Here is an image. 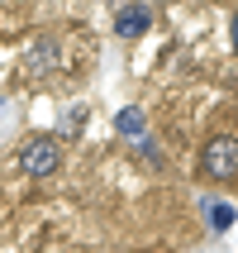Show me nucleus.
<instances>
[{"mask_svg": "<svg viewBox=\"0 0 238 253\" xmlns=\"http://www.w3.org/2000/svg\"><path fill=\"white\" fill-rule=\"evenodd\" d=\"M200 168L210 172L214 182H229V177H238V139H229V134H214V139L205 143V153H200Z\"/></svg>", "mask_w": 238, "mask_h": 253, "instance_id": "1", "label": "nucleus"}, {"mask_svg": "<svg viewBox=\"0 0 238 253\" xmlns=\"http://www.w3.org/2000/svg\"><path fill=\"white\" fill-rule=\"evenodd\" d=\"M57 163H62V143L57 139H29L19 148V168L29 177H48V172H57Z\"/></svg>", "mask_w": 238, "mask_h": 253, "instance_id": "2", "label": "nucleus"}, {"mask_svg": "<svg viewBox=\"0 0 238 253\" xmlns=\"http://www.w3.org/2000/svg\"><path fill=\"white\" fill-rule=\"evenodd\" d=\"M57 62H62V43L53 34H43V39H34L24 48V72L29 77H48V72H57Z\"/></svg>", "mask_w": 238, "mask_h": 253, "instance_id": "3", "label": "nucleus"}, {"mask_svg": "<svg viewBox=\"0 0 238 253\" xmlns=\"http://www.w3.org/2000/svg\"><path fill=\"white\" fill-rule=\"evenodd\" d=\"M148 24H153V14L143 10V5H129V10L114 14V34L119 39H138V34H148Z\"/></svg>", "mask_w": 238, "mask_h": 253, "instance_id": "4", "label": "nucleus"}, {"mask_svg": "<svg viewBox=\"0 0 238 253\" xmlns=\"http://www.w3.org/2000/svg\"><path fill=\"white\" fill-rule=\"evenodd\" d=\"M114 129H119L124 139H143L148 120H143V110H119V115H114Z\"/></svg>", "mask_w": 238, "mask_h": 253, "instance_id": "5", "label": "nucleus"}, {"mask_svg": "<svg viewBox=\"0 0 238 253\" xmlns=\"http://www.w3.org/2000/svg\"><path fill=\"white\" fill-rule=\"evenodd\" d=\"M210 225L219 229V234H224V229H234V206H224V201H219V206H210Z\"/></svg>", "mask_w": 238, "mask_h": 253, "instance_id": "6", "label": "nucleus"}, {"mask_svg": "<svg viewBox=\"0 0 238 253\" xmlns=\"http://www.w3.org/2000/svg\"><path fill=\"white\" fill-rule=\"evenodd\" d=\"M234 48H238V19H234Z\"/></svg>", "mask_w": 238, "mask_h": 253, "instance_id": "7", "label": "nucleus"}]
</instances>
